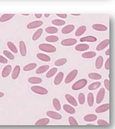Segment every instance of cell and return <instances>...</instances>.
<instances>
[{
	"label": "cell",
	"mask_w": 115,
	"mask_h": 129,
	"mask_svg": "<svg viewBox=\"0 0 115 129\" xmlns=\"http://www.w3.org/2000/svg\"><path fill=\"white\" fill-rule=\"evenodd\" d=\"M88 76L90 79L96 80L101 79L102 78L100 74L97 73H90L88 75Z\"/></svg>",
	"instance_id": "d590c367"
},
{
	"label": "cell",
	"mask_w": 115,
	"mask_h": 129,
	"mask_svg": "<svg viewBox=\"0 0 115 129\" xmlns=\"http://www.w3.org/2000/svg\"><path fill=\"white\" fill-rule=\"evenodd\" d=\"M97 124L99 125H100V126H108L109 125V124L107 122L105 121V120L101 119L98 120Z\"/></svg>",
	"instance_id": "f6af8a7d"
},
{
	"label": "cell",
	"mask_w": 115,
	"mask_h": 129,
	"mask_svg": "<svg viewBox=\"0 0 115 129\" xmlns=\"http://www.w3.org/2000/svg\"><path fill=\"white\" fill-rule=\"evenodd\" d=\"M89 48V45L85 44H80L75 46V50L78 51H84L88 50Z\"/></svg>",
	"instance_id": "5bb4252c"
},
{
	"label": "cell",
	"mask_w": 115,
	"mask_h": 129,
	"mask_svg": "<svg viewBox=\"0 0 115 129\" xmlns=\"http://www.w3.org/2000/svg\"><path fill=\"white\" fill-rule=\"evenodd\" d=\"M65 99L67 100L68 102H69L70 104H71L73 106H77L78 105V103L74 97L71 95L66 94L65 96Z\"/></svg>",
	"instance_id": "4fadbf2b"
},
{
	"label": "cell",
	"mask_w": 115,
	"mask_h": 129,
	"mask_svg": "<svg viewBox=\"0 0 115 129\" xmlns=\"http://www.w3.org/2000/svg\"><path fill=\"white\" fill-rule=\"evenodd\" d=\"M57 69L55 67L52 68L46 74V77L48 78H49L52 77L57 73Z\"/></svg>",
	"instance_id": "f35d334b"
},
{
	"label": "cell",
	"mask_w": 115,
	"mask_h": 129,
	"mask_svg": "<svg viewBox=\"0 0 115 129\" xmlns=\"http://www.w3.org/2000/svg\"><path fill=\"white\" fill-rule=\"evenodd\" d=\"M7 45H8V47L9 48V49H10L11 51H12L13 53H14L15 54L18 53V49L16 47V46L13 44V43L11 42H8L7 43Z\"/></svg>",
	"instance_id": "8d00e7d4"
},
{
	"label": "cell",
	"mask_w": 115,
	"mask_h": 129,
	"mask_svg": "<svg viewBox=\"0 0 115 129\" xmlns=\"http://www.w3.org/2000/svg\"><path fill=\"white\" fill-rule=\"evenodd\" d=\"M63 109L68 114H73L75 113V110L73 107L68 104H65L63 105Z\"/></svg>",
	"instance_id": "603a6c76"
},
{
	"label": "cell",
	"mask_w": 115,
	"mask_h": 129,
	"mask_svg": "<svg viewBox=\"0 0 115 129\" xmlns=\"http://www.w3.org/2000/svg\"><path fill=\"white\" fill-rule=\"evenodd\" d=\"M50 16V14H44V16H45V17H49Z\"/></svg>",
	"instance_id": "db71d44e"
},
{
	"label": "cell",
	"mask_w": 115,
	"mask_h": 129,
	"mask_svg": "<svg viewBox=\"0 0 115 129\" xmlns=\"http://www.w3.org/2000/svg\"><path fill=\"white\" fill-rule=\"evenodd\" d=\"M110 58H108L105 64V69L107 70H110Z\"/></svg>",
	"instance_id": "7dc6e473"
},
{
	"label": "cell",
	"mask_w": 115,
	"mask_h": 129,
	"mask_svg": "<svg viewBox=\"0 0 115 129\" xmlns=\"http://www.w3.org/2000/svg\"><path fill=\"white\" fill-rule=\"evenodd\" d=\"M36 57L38 59L45 62H48L51 60V58L48 55L43 53H38Z\"/></svg>",
	"instance_id": "ffe728a7"
},
{
	"label": "cell",
	"mask_w": 115,
	"mask_h": 129,
	"mask_svg": "<svg viewBox=\"0 0 115 129\" xmlns=\"http://www.w3.org/2000/svg\"><path fill=\"white\" fill-rule=\"evenodd\" d=\"M8 62V60L6 58L0 55V63L3 64H7Z\"/></svg>",
	"instance_id": "c3c4849f"
},
{
	"label": "cell",
	"mask_w": 115,
	"mask_h": 129,
	"mask_svg": "<svg viewBox=\"0 0 115 129\" xmlns=\"http://www.w3.org/2000/svg\"><path fill=\"white\" fill-rule=\"evenodd\" d=\"M20 72V67L19 66H16L13 70L12 73V78L13 80L16 79L18 78Z\"/></svg>",
	"instance_id": "ac0fdd59"
},
{
	"label": "cell",
	"mask_w": 115,
	"mask_h": 129,
	"mask_svg": "<svg viewBox=\"0 0 115 129\" xmlns=\"http://www.w3.org/2000/svg\"><path fill=\"white\" fill-rule=\"evenodd\" d=\"M78 99L79 103L80 104L83 105V104H84L85 102V95L83 93H80L78 95Z\"/></svg>",
	"instance_id": "b9f144b4"
},
{
	"label": "cell",
	"mask_w": 115,
	"mask_h": 129,
	"mask_svg": "<svg viewBox=\"0 0 115 129\" xmlns=\"http://www.w3.org/2000/svg\"><path fill=\"white\" fill-rule=\"evenodd\" d=\"M49 119L48 118H43L36 122L35 125H47L49 123Z\"/></svg>",
	"instance_id": "f1b7e54d"
},
{
	"label": "cell",
	"mask_w": 115,
	"mask_h": 129,
	"mask_svg": "<svg viewBox=\"0 0 115 129\" xmlns=\"http://www.w3.org/2000/svg\"><path fill=\"white\" fill-rule=\"evenodd\" d=\"M71 15H72V16H79L81 15L80 14H71Z\"/></svg>",
	"instance_id": "11a10c76"
},
{
	"label": "cell",
	"mask_w": 115,
	"mask_h": 129,
	"mask_svg": "<svg viewBox=\"0 0 115 129\" xmlns=\"http://www.w3.org/2000/svg\"><path fill=\"white\" fill-rule=\"evenodd\" d=\"M42 14H35V16L37 18H40L42 17Z\"/></svg>",
	"instance_id": "f907efd6"
},
{
	"label": "cell",
	"mask_w": 115,
	"mask_h": 129,
	"mask_svg": "<svg viewBox=\"0 0 115 129\" xmlns=\"http://www.w3.org/2000/svg\"><path fill=\"white\" fill-rule=\"evenodd\" d=\"M3 54L5 55L6 57L11 60H13L14 59V56L11 52L8 51V50H4L3 51Z\"/></svg>",
	"instance_id": "7bdbcfd3"
},
{
	"label": "cell",
	"mask_w": 115,
	"mask_h": 129,
	"mask_svg": "<svg viewBox=\"0 0 115 129\" xmlns=\"http://www.w3.org/2000/svg\"><path fill=\"white\" fill-rule=\"evenodd\" d=\"M20 50L21 55L22 56H25L27 54V50L25 43L23 41H21L20 42Z\"/></svg>",
	"instance_id": "2e32d148"
},
{
	"label": "cell",
	"mask_w": 115,
	"mask_h": 129,
	"mask_svg": "<svg viewBox=\"0 0 115 129\" xmlns=\"http://www.w3.org/2000/svg\"><path fill=\"white\" fill-rule=\"evenodd\" d=\"M31 90L32 92L38 94L44 95L47 94L48 92L47 89L45 88L39 86H33L31 87Z\"/></svg>",
	"instance_id": "3957f363"
},
{
	"label": "cell",
	"mask_w": 115,
	"mask_h": 129,
	"mask_svg": "<svg viewBox=\"0 0 115 129\" xmlns=\"http://www.w3.org/2000/svg\"><path fill=\"white\" fill-rule=\"evenodd\" d=\"M48 116L53 119L60 120L62 119V116L59 113L53 111H48L46 113Z\"/></svg>",
	"instance_id": "9c48e42d"
},
{
	"label": "cell",
	"mask_w": 115,
	"mask_h": 129,
	"mask_svg": "<svg viewBox=\"0 0 115 129\" xmlns=\"http://www.w3.org/2000/svg\"><path fill=\"white\" fill-rule=\"evenodd\" d=\"M87 102L88 105L90 107H92L94 104V97L92 93L89 92L88 95L87 97Z\"/></svg>",
	"instance_id": "d6a6232c"
},
{
	"label": "cell",
	"mask_w": 115,
	"mask_h": 129,
	"mask_svg": "<svg viewBox=\"0 0 115 129\" xmlns=\"http://www.w3.org/2000/svg\"><path fill=\"white\" fill-rule=\"evenodd\" d=\"M92 28L98 31H105L107 30V27L101 24H94L92 26Z\"/></svg>",
	"instance_id": "9a60e30c"
},
{
	"label": "cell",
	"mask_w": 115,
	"mask_h": 129,
	"mask_svg": "<svg viewBox=\"0 0 115 129\" xmlns=\"http://www.w3.org/2000/svg\"><path fill=\"white\" fill-rule=\"evenodd\" d=\"M4 96V94L2 92H0V98L3 97Z\"/></svg>",
	"instance_id": "f5cc1de1"
},
{
	"label": "cell",
	"mask_w": 115,
	"mask_h": 129,
	"mask_svg": "<svg viewBox=\"0 0 115 129\" xmlns=\"http://www.w3.org/2000/svg\"><path fill=\"white\" fill-rule=\"evenodd\" d=\"M75 29V26L74 25L72 24H70L67 26H65L63 27L62 29L61 30V32L63 34H68L71 32H72L73 30Z\"/></svg>",
	"instance_id": "7c38bea8"
},
{
	"label": "cell",
	"mask_w": 115,
	"mask_h": 129,
	"mask_svg": "<svg viewBox=\"0 0 115 129\" xmlns=\"http://www.w3.org/2000/svg\"><path fill=\"white\" fill-rule=\"evenodd\" d=\"M97 119V116L94 114H87L84 117V120L87 122H93Z\"/></svg>",
	"instance_id": "d4e9b609"
},
{
	"label": "cell",
	"mask_w": 115,
	"mask_h": 129,
	"mask_svg": "<svg viewBox=\"0 0 115 129\" xmlns=\"http://www.w3.org/2000/svg\"><path fill=\"white\" fill-rule=\"evenodd\" d=\"M78 74V70L76 69L73 70L70 72L66 77L65 78V83L68 84L72 81L75 78Z\"/></svg>",
	"instance_id": "277c9868"
},
{
	"label": "cell",
	"mask_w": 115,
	"mask_h": 129,
	"mask_svg": "<svg viewBox=\"0 0 115 129\" xmlns=\"http://www.w3.org/2000/svg\"><path fill=\"white\" fill-rule=\"evenodd\" d=\"M101 86V82H96L91 83L88 87V89L92 91L94 90L97 89L98 88H99Z\"/></svg>",
	"instance_id": "1f68e13d"
},
{
	"label": "cell",
	"mask_w": 115,
	"mask_h": 129,
	"mask_svg": "<svg viewBox=\"0 0 115 129\" xmlns=\"http://www.w3.org/2000/svg\"><path fill=\"white\" fill-rule=\"evenodd\" d=\"M110 109V104H102L100 106L97 107L95 109V112L98 114L103 113L107 111Z\"/></svg>",
	"instance_id": "8992f818"
},
{
	"label": "cell",
	"mask_w": 115,
	"mask_h": 129,
	"mask_svg": "<svg viewBox=\"0 0 115 129\" xmlns=\"http://www.w3.org/2000/svg\"><path fill=\"white\" fill-rule=\"evenodd\" d=\"M46 32L48 34H56L58 32V29L57 27H48L45 29Z\"/></svg>",
	"instance_id": "74e56055"
},
{
	"label": "cell",
	"mask_w": 115,
	"mask_h": 129,
	"mask_svg": "<svg viewBox=\"0 0 115 129\" xmlns=\"http://www.w3.org/2000/svg\"><path fill=\"white\" fill-rule=\"evenodd\" d=\"M87 27L85 25L81 26L78 28L75 32V35L76 37H79L83 35L86 32Z\"/></svg>",
	"instance_id": "44dd1931"
},
{
	"label": "cell",
	"mask_w": 115,
	"mask_h": 129,
	"mask_svg": "<svg viewBox=\"0 0 115 129\" xmlns=\"http://www.w3.org/2000/svg\"><path fill=\"white\" fill-rule=\"evenodd\" d=\"M22 15H24V16H28V15H30L29 14H22Z\"/></svg>",
	"instance_id": "9f6ffc18"
},
{
	"label": "cell",
	"mask_w": 115,
	"mask_h": 129,
	"mask_svg": "<svg viewBox=\"0 0 115 129\" xmlns=\"http://www.w3.org/2000/svg\"><path fill=\"white\" fill-rule=\"evenodd\" d=\"M110 43V40L109 39H106L102 41L96 47V50L97 51H101L102 50H104L105 48L107 47L109 45Z\"/></svg>",
	"instance_id": "ba28073f"
},
{
	"label": "cell",
	"mask_w": 115,
	"mask_h": 129,
	"mask_svg": "<svg viewBox=\"0 0 115 129\" xmlns=\"http://www.w3.org/2000/svg\"><path fill=\"white\" fill-rule=\"evenodd\" d=\"M105 55L108 56H109L110 55V49H108L106 51L105 53Z\"/></svg>",
	"instance_id": "816d5d0a"
},
{
	"label": "cell",
	"mask_w": 115,
	"mask_h": 129,
	"mask_svg": "<svg viewBox=\"0 0 115 129\" xmlns=\"http://www.w3.org/2000/svg\"><path fill=\"white\" fill-rule=\"evenodd\" d=\"M59 40V38L57 36H55V35L48 36L46 38V39H45L46 41L50 43L56 42Z\"/></svg>",
	"instance_id": "e575fe53"
},
{
	"label": "cell",
	"mask_w": 115,
	"mask_h": 129,
	"mask_svg": "<svg viewBox=\"0 0 115 129\" xmlns=\"http://www.w3.org/2000/svg\"><path fill=\"white\" fill-rule=\"evenodd\" d=\"M43 23L42 21H35L29 23L27 26V27L28 29H34L42 26Z\"/></svg>",
	"instance_id": "30bf717a"
},
{
	"label": "cell",
	"mask_w": 115,
	"mask_h": 129,
	"mask_svg": "<svg viewBox=\"0 0 115 129\" xmlns=\"http://www.w3.org/2000/svg\"><path fill=\"white\" fill-rule=\"evenodd\" d=\"M65 23L66 22L65 21L60 19H54L52 21V23L53 24L59 26L64 25L65 24Z\"/></svg>",
	"instance_id": "60d3db41"
},
{
	"label": "cell",
	"mask_w": 115,
	"mask_h": 129,
	"mask_svg": "<svg viewBox=\"0 0 115 129\" xmlns=\"http://www.w3.org/2000/svg\"><path fill=\"white\" fill-rule=\"evenodd\" d=\"M12 67L11 65L8 64L6 66L3 70V71L2 72V77L4 78L8 77V76L10 74L11 72H12Z\"/></svg>",
	"instance_id": "8fae6325"
},
{
	"label": "cell",
	"mask_w": 115,
	"mask_h": 129,
	"mask_svg": "<svg viewBox=\"0 0 115 129\" xmlns=\"http://www.w3.org/2000/svg\"><path fill=\"white\" fill-rule=\"evenodd\" d=\"M15 16L14 14H5L0 17V22H5L10 20Z\"/></svg>",
	"instance_id": "484cf974"
},
{
	"label": "cell",
	"mask_w": 115,
	"mask_h": 129,
	"mask_svg": "<svg viewBox=\"0 0 115 129\" xmlns=\"http://www.w3.org/2000/svg\"><path fill=\"white\" fill-rule=\"evenodd\" d=\"M41 50L47 53H54L56 51V48L53 45L48 44H41L39 45Z\"/></svg>",
	"instance_id": "6da1fadb"
},
{
	"label": "cell",
	"mask_w": 115,
	"mask_h": 129,
	"mask_svg": "<svg viewBox=\"0 0 115 129\" xmlns=\"http://www.w3.org/2000/svg\"><path fill=\"white\" fill-rule=\"evenodd\" d=\"M104 86L105 87L106 89L108 91H110V81L108 79H105L104 82Z\"/></svg>",
	"instance_id": "bcb514c9"
},
{
	"label": "cell",
	"mask_w": 115,
	"mask_h": 129,
	"mask_svg": "<svg viewBox=\"0 0 115 129\" xmlns=\"http://www.w3.org/2000/svg\"><path fill=\"white\" fill-rule=\"evenodd\" d=\"M43 33V29L42 28L38 29L33 35L32 36V40L34 41H36L40 38Z\"/></svg>",
	"instance_id": "836d02e7"
},
{
	"label": "cell",
	"mask_w": 115,
	"mask_h": 129,
	"mask_svg": "<svg viewBox=\"0 0 115 129\" xmlns=\"http://www.w3.org/2000/svg\"><path fill=\"white\" fill-rule=\"evenodd\" d=\"M87 125H93V124H87Z\"/></svg>",
	"instance_id": "6f0895ef"
},
{
	"label": "cell",
	"mask_w": 115,
	"mask_h": 129,
	"mask_svg": "<svg viewBox=\"0 0 115 129\" xmlns=\"http://www.w3.org/2000/svg\"><path fill=\"white\" fill-rule=\"evenodd\" d=\"M67 62V59L65 58H61L60 59L57 60L55 61V64L56 66L57 67H61L63 65L65 64V63Z\"/></svg>",
	"instance_id": "ab89813d"
},
{
	"label": "cell",
	"mask_w": 115,
	"mask_h": 129,
	"mask_svg": "<svg viewBox=\"0 0 115 129\" xmlns=\"http://www.w3.org/2000/svg\"><path fill=\"white\" fill-rule=\"evenodd\" d=\"M87 84V81L85 79L79 80L73 85L72 89L74 90H78L81 89L86 86Z\"/></svg>",
	"instance_id": "7a4b0ae2"
},
{
	"label": "cell",
	"mask_w": 115,
	"mask_h": 129,
	"mask_svg": "<svg viewBox=\"0 0 115 129\" xmlns=\"http://www.w3.org/2000/svg\"><path fill=\"white\" fill-rule=\"evenodd\" d=\"M36 67H37V64L36 63H32L25 66L23 68V70L25 72H29L35 69Z\"/></svg>",
	"instance_id": "f546056e"
},
{
	"label": "cell",
	"mask_w": 115,
	"mask_h": 129,
	"mask_svg": "<svg viewBox=\"0 0 115 129\" xmlns=\"http://www.w3.org/2000/svg\"><path fill=\"white\" fill-rule=\"evenodd\" d=\"M56 15L59 17L62 18H66L67 17V15L66 14H56Z\"/></svg>",
	"instance_id": "681fc988"
},
{
	"label": "cell",
	"mask_w": 115,
	"mask_h": 129,
	"mask_svg": "<svg viewBox=\"0 0 115 129\" xmlns=\"http://www.w3.org/2000/svg\"><path fill=\"white\" fill-rule=\"evenodd\" d=\"M53 107L56 110H57V111H60L61 110V106L59 100L58 99L54 98L53 99Z\"/></svg>",
	"instance_id": "4dcf8cb0"
},
{
	"label": "cell",
	"mask_w": 115,
	"mask_h": 129,
	"mask_svg": "<svg viewBox=\"0 0 115 129\" xmlns=\"http://www.w3.org/2000/svg\"><path fill=\"white\" fill-rule=\"evenodd\" d=\"M77 43V40L75 39H67L63 40L61 42V44L65 46H70L75 45Z\"/></svg>",
	"instance_id": "52a82bcc"
},
{
	"label": "cell",
	"mask_w": 115,
	"mask_h": 129,
	"mask_svg": "<svg viewBox=\"0 0 115 129\" xmlns=\"http://www.w3.org/2000/svg\"><path fill=\"white\" fill-rule=\"evenodd\" d=\"M104 59L102 56L98 57L95 62V67L97 69H100L102 67Z\"/></svg>",
	"instance_id": "cb8c5ba5"
},
{
	"label": "cell",
	"mask_w": 115,
	"mask_h": 129,
	"mask_svg": "<svg viewBox=\"0 0 115 129\" xmlns=\"http://www.w3.org/2000/svg\"><path fill=\"white\" fill-rule=\"evenodd\" d=\"M49 68V66L48 64L43 65L42 66H41L40 67H38L36 70V73L37 74H43V73L47 72Z\"/></svg>",
	"instance_id": "7402d4cb"
},
{
	"label": "cell",
	"mask_w": 115,
	"mask_h": 129,
	"mask_svg": "<svg viewBox=\"0 0 115 129\" xmlns=\"http://www.w3.org/2000/svg\"><path fill=\"white\" fill-rule=\"evenodd\" d=\"M64 77V74L63 72H60L55 77L54 82L56 85H58L60 84L62 82Z\"/></svg>",
	"instance_id": "e0dca14e"
},
{
	"label": "cell",
	"mask_w": 115,
	"mask_h": 129,
	"mask_svg": "<svg viewBox=\"0 0 115 129\" xmlns=\"http://www.w3.org/2000/svg\"><path fill=\"white\" fill-rule=\"evenodd\" d=\"M105 91L104 88H101L98 92L96 102L97 104H100L102 102L105 95Z\"/></svg>",
	"instance_id": "5b68a950"
},
{
	"label": "cell",
	"mask_w": 115,
	"mask_h": 129,
	"mask_svg": "<svg viewBox=\"0 0 115 129\" xmlns=\"http://www.w3.org/2000/svg\"><path fill=\"white\" fill-rule=\"evenodd\" d=\"M96 55V53L93 51H89L83 53L82 57L84 59H91L95 57Z\"/></svg>",
	"instance_id": "83f0119b"
},
{
	"label": "cell",
	"mask_w": 115,
	"mask_h": 129,
	"mask_svg": "<svg viewBox=\"0 0 115 129\" xmlns=\"http://www.w3.org/2000/svg\"><path fill=\"white\" fill-rule=\"evenodd\" d=\"M80 42H96L97 39L96 38L92 36H88L86 37L82 38L80 39Z\"/></svg>",
	"instance_id": "d6986e66"
},
{
	"label": "cell",
	"mask_w": 115,
	"mask_h": 129,
	"mask_svg": "<svg viewBox=\"0 0 115 129\" xmlns=\"http://www.w3.org/2000/svg\"><path fill=\"white\" fill-rule=\"evenodd\" d=\"M43 81V80L40 77H31L28 79V82L31 84H36L41 83Z\"/></svg>",
	"instance_id": "4316f807"
},
{
	"label": "cell",
	"mask_w": 115,
	"mask_h": 129,
	"mask_svg": "<svg viewBox=\"0 0 115 129\" xmlns=\"http://www.w3.org/2000/svg\"><path fill=\"white\" fill-rule=\"evenodd\" d=\"M70 125H78V123L76 119L73 117L70 116L68 119Z\"/></svg>",
	"instance_id": "ee69618b"
}]
</instances>
